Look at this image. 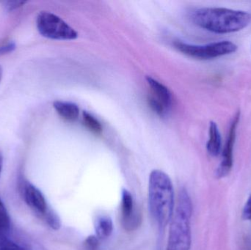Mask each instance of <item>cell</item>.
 Returning a JSON list of instances; mask_svg holds the SVG:
<instances>
[{
  "mask_svg": "<svg viewBox=\"0 0 251 250\" xmlns=\"http://www.w3.org/2000/svg\"><path fill=\"white\" fill-rule=\"evenodd\" d=\"M192 19L197 26L209 32L228 34L247 27L251 15L243 10L224 7H203L193 12Z\"/></svg>",
  "mask_w": 251,
  "mask_h": 250,
  "instance_id": "cell-1",
  "label": "cell"
},
{
  "mask_svg": "<svg viewBox=\"0 0 251 250\" xmlns=\"http://www.w3.org/2000/svg\"><path fill=\"white\" fill-rule=\"evenodd\" d=\"M149 207L159 228H165L173 218L174 192L171 179L161 170H153L149 176Z\"/></svg>",
  "mask_w": 251,
  "mask_h": 250,
  "instance_id": "cell-2",
  "label": "cell"
},
{
  "mask_svg": "<svg viewBox=\"0 0 251 250\" xmlns=\"http://www.w3.org/2000/svg\"><path fill=\"white\" fill-rule=\"evenodd\" d=\"M193 213L191 199L187 190L181 189L178 205L171 220L166 250H190L191 246L190 220Z\"/></svg>",
  "mask_w": 251,
  "mask_h": 250,
  "instance_id": "cell-3",
  "label": "cell"
},
{
  "mask_svg": "<svg viewBox=\"0 0 251 250\" xmlns=\"http://www.w3.org/2000/svg\"><path fill=\"white\" fill-rule=\"evenodd\" d=\"M174 45L183 54L199 60H212L228 55L236 52L238 48L234 43L228 41H218L206 45H193L177 41L174 43Z\"/></svg>",
  "mask_w": 251,
  "mask_h": 250,
  "instance_id": "cell-4",
  "label": "cell"
},
{
  "mask_svg": "<svg viewBox=\"0 0 251 250\" xmlns=\"http://www.w3.org/2000/svg\"><path fill=\"white\" fill-rule=\"evenodd\" d=\"M38 32L45 38L58 41L76 39L78 33L61 18L48 11H41L37 16Z\"/></svg>",
  "mask_w": 251,
  "mask_h": 250,
  "instance_id": "cell-5",
  "label": "cell"
},
{
  "mask_svg": "<svg viewBox=\"0 0 251 250\" xmlns=\"http://www.w3.org/2000/svg\"><path fill=\"white\" fill-rule=\"evenodd\" d=\"M240 120V112H237L231 121L228 131L226 141L224 145L222 154V160L221 164L216 170L217 179H222L226 177L231 171L233 166V151H234V143L237 136V126Z\"/></svg>",
  "mask_w": 251,
  "mask_h": 250,
  "instance_id": "cell-6",
  "label": "cell"
},
{
  "mask_svg": "<svg viewBox=\"0 0 251 250\" xmlns=\"http://www.w3.org/2000/svg\"><path fill=\"white\" fill-rule=\"evenodd\" d=\"M122 221L128 231L136 230L142 221L141 214L134 205L132 195L126 189L122 194Z\"/></svg>",
  "mask_w": 251,
  "mask_h": 250,
  "instance_id": "cell-7",
  "label": "cell"
},
{
  "mask_svg": "<svg viewBox=\"0 0 251 250\" xmlns=\"http://www.w3.org/2000/svg\"><path fill=\"white\" fill-rule=\"evenodd\" d=\"M26 204L38 215L44 218L50 209L42 192L30 183H26L24 189Z\"/></svg>",
  "mask_w": 251,
  "mask_h": 250,
  "instance_id": "cell-8",
  "label": "cell"
},
{
  "mask_svg": "<svg viewBox=\"0 0 251 250\" xmlns=\"http://www.w3.org/2000/svg\"><path fill=\"white\" fill-rule=\"evenodd\" d=\"M146 81L154 95L153 98L159 101L168 111L172 104V96L169 90L165 85L151 76H146Z\"/></svg>",
  "mask_w": 251,
  "mask_h": 250,
  "instance_id": "cell-9",
  "label": "cell"
},
{
  "mask_svg": "<svg viewBox=\"0 0 251 250\" xmlns=\"http://www.w3.org/2000/svg\"><path fill=\"white\" fill-rule=\"evenodd\" d=\"M206 150L212 157H218L222 150L221 132L217 123L213 121L209 123V139L206 143Z\"/></svg>",
  "mask_w": 251,
  "mask_h": 250,
  "instance_id": "cell-10",
  "label": "cell"
},
{
  "mask_svg": "<svg viewBox=\"0 0 251 250\" xmlns=\"http://www.w3.org/2000/svg\"><path fill=\"white\" fill-rule=\"evenodd\" d=\"M57 114L65 120L75 121L79 117V108L75 103L57 101L53 104Z\"/></svg>",
  "mask_w": 251,
  "mask_h": 250,
  "instance_id": "cell-11",
  "label": "cell"
},
{
  "mask_svg": "<svg viewBox=\"0 0 251 250\" xmlns=\"http://www.w3.org/2000/svg\"><path fill=\"white\" fill-rule=\"evenodd\" d=\"M113 221L109 216L101 215L96 219V236L100 240H104L110 237L113 233Z\"/></svg>",
  "mask_w": 251,
  "mask_h": 250,
  "instance_id": "cell-12",
  "label": "cell"
},
{
  "mask_svg": "<svg viewBox=\"0 0 251 250\" xmlns=\"http://www.w3.org/2000/svg\"><path fill=\"white\" fill-rule=\"evenodd\" d=\"M11 224L7 209L0 198V238L9 237Z\"/></svg>",
  "mask_w": 251,
  "mask_h": 250,
  "instance_id": "cell-13",
  "label": "cell"
},
{
  "mask_svg": "<svg viewBox=\"0 0 251 250\" xmlns=\"http://www.w3.org/2000/svg\"><path fill=\"white\" fill-rule=\"evenodd\" d=\"M84 124L87 128L94 133L100 135L102 132V126L100 122L95 117L90 114L88 112L84 111L82 113Z\"/></svg>",
  "mask_w": 251,
  "mask_h": 250,
  "instance_id": "cell-14",
  "label": "cell"
},
{
  "mask_svg": "<svg viewBox=\"0 0 251 250\" xmlns=\"http://www.w3.org/2000/svg\"><path fill=\"white\" fill-rule=\"evenodd\" d=\"M0 250H45L40 247L28 248L10 240L9 237L0 238Z\"/></svg>",
  "mask_w": 251,
  "mask_h": 250,
  "instance_id": "cell-15",
  "label": "cell"
},
{
  "mask_svg": "<svg viewBox=\"0 0 251 250\" xmlns=\"http://www.w3.org/2000/svg\"><path fill=\"white\" fill-rule=\"evenodd\" d=\"M44 220L53 230H57L61 227V221L59 216L51 208L49 210Z\"/></svg>",
  "mask_w": 251,
  "mask_h": 250,
  "instance_id": "cell-16",
  "label": "cell"
},
{
  "mask_svg": "<svg viewBox=\"0 0 251 250\" xmlns=\"http://www.w3.org/2000/svg\"><path fill=\"white\" fill-rule=\"evenodd\" d=\"M148 102H149V106H150L152 110L155 112L158 115L161 116V117L165 115L168 110L164 107V106L159 101L155 99L153 96H150L148 98Z\"/></svg>",
  "mask_w": 251,
  "mask_h": 250,
  "instance_id": "cell-17",
  "label": "cell"
},
{
  "mask_svg": "<svg viewBox=\"0 0 251 250\" xmlns=\"http://www.w3.org/2000/svg\"><path fill=\"white\" fill-rule=\"evenodd\" d=\"M100 239L95 236H91L87 238L85 242V248L86 250H98L100 246Z\"/></svg>",
  "mask_w": 251,
  "mask_h": 250,
  "instance_id": "cell-18",
  "label": "cell"
},
{
  "mask_svg": "<svg viewBox=\"0 0 251 250\" xmlns=\"http://www.w3.org/2000/svg\"><path fill=\"white\" fill-rule=\"evenodd\" d=\"M16 48V44L13 41L7 42V44H3L0 46V55H3L7 53L12 52Z\"/></svg>",
  "mask_w": 251,
  "mask_h": 250,
  "instance_id": "cell-19",
  "label": "cell"
},
{
  "mask_svg": "<svg viewBox=\"0 0 251 250\" xmlns=\"http://www.w3.org/2000/svg\"><path fill=\"white\" fill-rule=\"evenodd\" d=\"M25 3H26L25 1H6V2H4V4H5L4 7H5L6 10H8V11H12V10L24 5Z\"/></svg>",
  "mask_w": 251,
  "mask_h": 250,
  "instance_id": "cell-20",
  "label": "cell"
},
{
  "mask_svg": "<svg viewBox=\"0 0 251 250\" xmlns=\"http://www.w3.org/2000/svg\"><path fill=\"white\" fill-rule=\"evenodd\" d=\"M243 218L246 220L251 221V195L248 199L243 209Z\"/></svg>",
  "mask_w": 251,
  "mask_h": 250,
  "instance_id": "cell-21",
  "label": "cell"
},
{
  "mask_svg": "<svg viewBox=\"0 0 251 250\" xmlns=\"http://www.w3.org/2000/svg\"><path fill=\"white\" fill-rule=\"evenodd\" d=\"M3 157L1 153L0 152V174H1V169H2Z\"/></svg>",
  "mask_w": 251,
  "mask_h": 250,
  "instance_id": "cell-22",
  "label": "cell"
},
{
  "mask_svg": "<svg viewBox=\"0 0 251 250\" xmlns=\"http://www.w3.org/2000/svg\"><path fill=\"white\" fill-rule=\"evenodd\" d=\"M1 77H2V68L0 66V82H1Z\"/></svg>",
  "mask_w": 251,
  "mask_h": 250,
  "instance_id": "cell-23",
  "label": "cell"
}]
</instances>
